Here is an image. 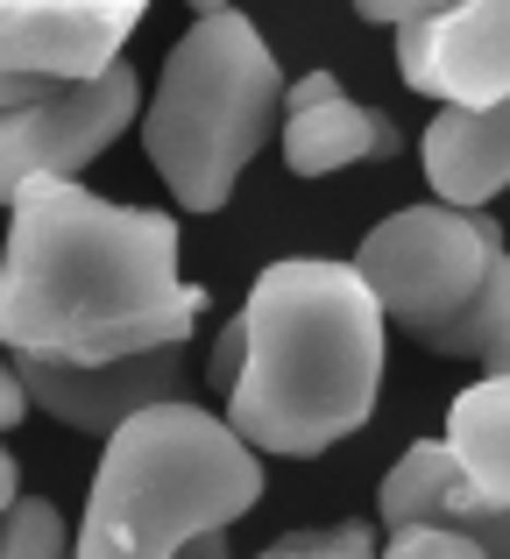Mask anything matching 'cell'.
Wrapping results in <instances>:
<instances>
[{
  "label": "cell",
  "instance_id": "44dd1931",
  "mask_svg": "<svg viewBox=\"0 0 510 559\" xmlns=\"http://www.w3.org/2000/svg\"><path fill=\"white\" fill-rule=\"evenodd\" d=\"M28 411V390H22V369L14 361H0V432H14Z\"/></svg>",
  "mask_w": 510,
  "mask_h": 559
},
{
  "label": "cell",
  "instance_id": "7402d4cb",
  "mask_svg": "<svg viewBox=\"0 0 510 559\" xmlns=\"http://www.w3.org/2000/svg\"><path fill=\"white\" fill-rule=\"evenodd\" d=\"M178 559H235V552H227V532H206V538H192Z\"/></svg>",
  "mask_w": 510,
  "mask_h": 559
},
{
  "label": "cell",
  "instance_id": "603a6c76",
  "mask_svg": "<svg viewBox=\"0 0 510 559\" xmlns=\"http://www.w3.org/2000/svg\"><path fill=\"white\" fill-rule=\"evenodd\" d=\"M14 496H22V467H14V453L0 447V510H8Z\"/></svg>",
  "mask_w": 510,
  "mask_h": 559
},
{
  "label": "cell",
  "instance_id": "7c38bea8",
  "mask_svg": "<svg viewBox=\"0 0 510 559\" xmlns=\"http://www.w3.org/2000/svg\"><path fill=\"white\" fill-rule=\"evenodd\" d=\"M418 164H426V185L440 191L447 205L483 213L510 185V93L497 107H440L426 121Z\"/></svg>",
  "mask_w": 510,
  "mask_h": 559
},
{
  "label": "cell",
  "instance_id": "6da1fadb",
  "mask_svg": "<svg viewBox=\"0 0 510 559\" xmlns=\"http://www.w3.org/2000/svg\"><path fill=\"white\" fill-rule=\"evenodd\" d=\"M206 290L178 276V219L114 205L79 178H36L8 205L0 347L14 361L107 369L185 347Z\"/></svg>",
  "mask_w": 510,
  "mask_h": 559
},
{
  "label": "cell",
  "instance_id": "277c9868",
  "mask_svg": "<svg viewBox=\"0 0 510 559\" xmlns=\"http://www.w3.org/2000/svg\"><path fill=\"white\" fill-rule=\"evenodd\" d=\"M284 71L249 14H199L164 57L156 99L142 114V150L164 170L185 213H221L241 170L284 128Z\"/></svg>",
  "mask_w": 510,
  "mask_h": 559
},
{
  "label": "cell",
  "instance_id": "30bf717a",
  "mask_svg": "<svg viewBox=\"0 0 510 559\" xmlns=\"http://www.w3.org/2000/svg\"><path fill=\"white\" fill-rule=\"evenodd\" d=\"M376 518H383V532H404V524H454V532H469L489 559H510V503L483 496L461 475L447 439L404 447V461L390 467L383 489H376Z\"/></svg>",
  "mask_w": 510,
  "mask_h": 559
},
{
  "label": "cell",
  "instance_id": "ba28073f",
  "mask_svg": "<svg viewBox=\"0 0 510 559\" xmlns=\"http://www.w3.org/2000/svg\"><path fill=\"white\" fill-rule=\"evenodd\" d=\"M150 0H0V71L36 79H99L121 64Z\"/></svg>",
  "mask_w": 510,
  "mask_h": 559
},
{
  "label": "cell",
  "instance_id": "9c48e42d",
  "mask_svg": "<svg viewBox=\"0 0 510 559\" xmlns=\"http://www.w3.org/2000/svg\"><path fill=\"white\" fill-rule=\"evenodd\" d=\"M14 369L36 411L99 439H114L128 418L156 404H185V347H156V355L107 361V369H64V361H14Z\"/></svg>",
  "mask_w": 510,
  "mask_h": 559
},
{
  "label": "cell",
  "instance_id": "2e32d148",
  "mask_svg": "<svg viewBox=\"0 0 510 559\" xmlns=\"http://www.w3.org/2000/svg\"><path fill=\"white\" fill-rule=\"evenodd\" d=\"M256 559H383V546L369 538V524H319V532H290Z\"/></svg>",
  "mask_w": 510,
  "mask_h": 559
},
{
  "label": "cell",
  "instance_id": "d6986e66",
  "mask_svg": "<svg viewBox=\"0 0 510 559\" xmlns=\"http://www.w3.org/2000/svg\"><path fill=\"white\" fill-rule=\"evenodd\" d=\"M347 8H355L361 22H390V28H412V22H426V14L454 8V0H347Z\"/></svg>",
  "mask_w": 510,
  "mask_h": 559
},
{
  "label": "cell",
  "instance_id": "e0dca14e",
  "mask_svg": "<svg viewBox=\"0 0 510 559\" xmlns=\"http://www.w3.org/2000/svg\"><path fill=\"white\" fill-rule=\"evenodd\" d=\"M383 559H489V552L454 524H404L383 538Z\"/></svg>",
  "mask_w": 510,
  "mask_h": 559
},
{
  "label": "cell",
  "instance_id": "8fae6325",
  "mask_svg": "<svg viewBox=\"0 0 510 559\" xmlns=\"http://www.w3.org/2000/svg\"><path fill=\"white\" fill-rule=\"evenodd\" d=\"M390 150H398V128L376 107H355L333 71H305L284 93V164L298 178H333V170Z\"/></svg>",
  "mask_w": 510,
  "mask_h": 559
},
{
  "label": "cell",
  "instance_id": "5b68a950",
  "mask_svg": "<svg viewBox=\"0 0 510 559\" xmlns=\"http://www.w3.org/2000/svg\"><path fill=\"white\" fill-rule=\"evenodd\" d=\"M503 255V227L469 205H404V213L376 219L369 241L355 248V270L369 276L376 305L390 326L404 333H440L447 319L469 312V298L483 290L489 262Z\"/></svg>",
  "mask_w": 510,
  "mask_h": 559
},
{
  "label": "cell",
  "instance_id": "52a82bcc",
  "mask_svg": "<svg viewBox=\"0 0 510 559\" xmlns=\"http://www.w3.org/2000/svg\"><path fill=\"white\" fill-rule=\"evenodd\" d=\"M398 71L440 107H497L510 93V0H454L398 28Z\"/></svg>",
  "mask_w": 510,
  "mask_h": 559
},
{
  "label": "cell",
  "instance_id": "9a60e30c",
  "mask_svg": "<svg viewBox=\"0 0 510 559\" xmlns=\"http://www.w3.org/2000/svg\"><path fill=\"white\" fill-rule=\"evenodd\" d=\"M71 546L79 538L64 532L57 503H43V496H14L0 510V559H71Z\"/></svg>",
  "mask_w": 510,
  "mask_h": 559
},
{
  "label": "cell",
  "instance_id": "7a4b0ae2",
  "mask_svg": "<svg viewBox=\"0 0 510 559\" xmlns=\"http://www.w3.org/2000/svg\"><path fill=\"white\" fill-rule=\"evenodd\" d=\"M241 326H249V361L227 396V425L256 453L312 461L369 425L390 319L355 262H270L241 305Z\"/></svg>",
  "mask_w": 510,
  "mask_h": 559
},
{
  "label": "cell",
  "instance_id": "4fadbf2b",
  "mask_svg": "<svg viewBox=\"0 0 510 559\" xmlns=\"http://www.w3.org/2000/svg\"><path fill=\"white\" fill-rule=\"evenodd\" d=\"M447 447H454L461 475L483 496L510 503V376H483L475 390H461L447 404Z\"/></svg>",
  "mask_w": 510,
  "mask_h": 559
},
{
  "label": "cell",
  "instance_id": "5bb4252c",
  "mask_svg": "<svg viewBox=\"0 0 510 559\" xmlns=\"http://www.w3.org/2000/svg\"><path fill=\"white\" fill-rule=\"evenodd\" d=\"M426 347L432 355H454V361H483V376H510V248L489 262L469 312L447 319L440 333H426Z\"/></svg>",
  "mask_w": 510,
  "mask_h": 559
},
{
  "label": "cell",
  "instance_id": "ac0fdd59",
  "mask_svg": "<svg viewBox=\"0 0 510 559\" xmlns=\"http://www.w3.org/2000/svg\"><path fill=\"white\" fill-rule=\"evenodd\" d=\"M241 361H249V326H227L221 333V347H213V361H206V390H221V404L235 396V382H241Z\"/></svg>",
  "mask_w": 510,
  "mask_h": 559
},
{
  "label": "cell",
  "instance_id": "cb8c5ba5",
  "mask_svg": "<svg viewBox=\"0 0 510 559\" xmlns=\"http://www.w3.org/2000/svg\"><path fill=\"white\" fill-rule=\"evenodd\" d=\"M185 8H192V22H199V14H227L235 0H185Z\"/></svg>",
  "mask_w": 510,
  "mask_h": 559
},
{
  "label": "cell",
  "instance_id": "8992f818",
  "mask_svg": "<svg viewBox=\"0 0 510 559\" xmlns=\"http://www.w3.org/2000/svg\"><path fill=\"white\" fill-rule=\"evenodd\" d=\"M135 99H142L135 71L114 64L99 79L57 85L36 107H8L0 114V205H14L22 185H36V178H79L107 142L128 135Z\"/></svg>",
  "mask_w": 510,
  "mask_h": 559
},
{
  "label": "cell",
  "instance_id": "3957f363",
  "mask_svg": "<svg viewBox=\"0 0 510 559\" xmlns=\"http://www.w3.org/2000/svg\"><path fill=\"white\" fill-rule=\"evenodd\" d=\"M262 503V453L227 418L156 404L99 447L71 559H178L192 538L227 532Z\"/></svg>",
  "mask_w": 510,
  "mask_h": 559
},
{
  "label": "cell",
  "instance_id": "ffe728a7",
  "mask_svg": "<svg viewBox=\"0 0 510 559\" xmlns=\"http://www.w3.org/2000/svg\"><path fill=\"white\" fill-rule=\"evenodd\" d=\"M57 79H36V71H0V114L8 107H36V99H50Z\"/></svg>",
  "mask_w": 510,
  "mask_h": 559
}]
</instances>
